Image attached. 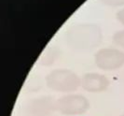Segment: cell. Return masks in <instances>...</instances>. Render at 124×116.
<instances>
[{
  "instance_id": "1",
  "label": "cell",
  "mask_w": 124,
  "mask_h": 116,
  "mask_svg": "<svg viewBox=\"0 0 124 116\" xmlns=\"http://www.w3.org/2000/svg\"><path fill=\"white\" fill-rule=\"evenodd\" d=\"M101 29L94 25L72 26L67 32V41L75 49L89 50L101 42Z\"/></svg>"
},
{
  "instance_id": "2",
  "label": "cell",
  "mask_w": 124,
  "mask_h": 116,
  "mask_svg": "<svg viewBox=\"0 0 124 116\" xmlns=\"http://www.w3.org/2000/svg\"><path fill=\"white\" fill-rule=\"evenodd\" d=\"M46 84L53 91L71 93L81 86V79L69 69H55L47 75Z\"/></svg>"
},
{
  "instance_id": "3",
  "label": "cell",
  "mask_w": 124,
  "mask_h": 116,
  "mask_svg": "<svg viewBox=\"0 0 124 116\" xmlns=\"http://www.w3.org/2000/svg\"><path fill=\"white\" fill-rule=\"evenodd\" d=\"M90 109V102L82 95L68 94L56 100V110L65 116H78Z\"/></svg>"
},
{
  "instance_id": "4",
  "label": "cell",
  "mask_w": 124,
  "mask_h": 116,
  "mask_svg": "<svg viewBox=\"0 0 124 116\" xmlns=\"http://www.w3.org/2000/svg\"><path fill=\"white\" fill-rule=\"evenodd\" d=\"M96 66L106 71H113L124 65V53L118 49H102L95 54Z\"/></svg>"
},
{
  "instance_id": "5",
  "label": "cell",
  "mask_w": 124,
  "mask_h": 116,
  "mask_svg": "<svg viewBox=\"0 0 124 116\" xmlns=\"http://www.w3.org/2000/svg\"><path fill=\"white\" fill-rule=\"evenodd\" d=\"M55 110L56 101L47 96L32 99L26 107L28 116H51Z\"/></svg>"
},
{
  "instance_id": "6",
  "label": "cell",
  "mask_w": 124,
  "mask_h": 116,
  "mask_svg": "<svg viewBox=\"0 0 124 116\" xmlns=\"http://www.w3.org/2000/svg\"><path fill=\"white\" fill-rule=\"evenodd\" d=\"M110 84L105 75L99 73H86L81 78V87L90 93H102Z\"/></svg>"
},
{
  "instance_id": "7",
  "label": "cell",
  "mask_w": 124,
  "mask_h": 116,
  "mask_svg": "<svg viewBox=\"0 0 124 116\" xmlns=\"http://www.w3.org/2000/svg\"><path fill=\"white\" fill-rule=\"evenodd\" d=\"M113 41L124 49V31H118L113 36Z\"/></svg>"
},
{
  "instance_id": "8",
  "label": "cell",
  "mask_w": 124,
  "mask_h": 116,
  "mask_svg": "<svg viewBox=\"0 0 124 116\" xmlns=\"http://www.w3.org/2000/svg\"><path fill=\"white\" fill-rule=\"evenodd\" d=\"M104 4L108 6H122L124 5V0H101Z\"/></svg>"
},
{
  "instance_id": "9",
  "label": "cell",
  "mask_w": 124,
  "mask_h": 116,
  "mask_svg": "<svg viewBox=\"0 0 124 116\" xmlns=\"http://www.w3.org/2000/svg\"><path fill=\"white\" fill-rule=\"evenodd\" d=\"M117 17H118V21H119L122 25H124V9L118 11V14H117Z\"/></svg>"
},
{
  "instance_id": "10",
  "label": "cell",
  "mask_w": 124,
  "mask_h": 116,
  "mask_svg": "<svg viewBox=\"0 0 124 116\" xmlns=\"http://www.w3.org/2000/svg\"><path fill=\"white\" fill-rule=\"evenodd\" d=\"M120 116H124V115H120Z\"/></svg>"
}]
</instances>
